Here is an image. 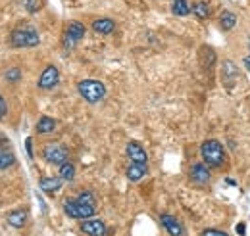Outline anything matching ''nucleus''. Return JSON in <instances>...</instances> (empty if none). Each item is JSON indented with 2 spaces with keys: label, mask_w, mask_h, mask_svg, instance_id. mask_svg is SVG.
Masks as SVG:
<instances>
[{
  "label": "nucleus",
  "mask_w": 250,
  "mask_h": 236,
  "mask_svg": "<svg viewBox=\"0 0 250 236\" xmlns=\"http://www.w3.org/2000/svg\"><path fill=\"white\" fill-rule=\"evenodd\" d=\"M81 231L85 233V235H89V236H104L106 235V225L102 223V221H83L81 223Z\"/></svg>",
  "instance_id": "11"
},
{
  "label": "nucleus",
  "mask_w": 250,
  "mask_h": 236,
  "mask_svg": "<svg viewBox=\"0 0 250 236\" xmlns=\"http://www.w3.org/2000/svg\"><path fill=\"white\" fill-rule=\"evenodd\" d=\"M127 156L131 157V161H137V163H146V159H148L145 148L139 142H129L127 144Z\"/></svg>",
  "instance_id": "12"
},
{
  "label": "nucleus",
  "mask_w": 250,
  "mask_h": 236,
  "mask_svg": "<svg viewBox=\"0 0 250 236\" xmlns=\"http://www.w3.org/2000/svg\"><path fill=\"white\" fill-rule=\"evenodd\" d=\"M85 25L79 23V21H69L67 27H65V33H63V46L65 48H73L83 37H85Z\"/></svg>",
  "instance_id": "6"
},
{
  "label": "nucleus",
  "mask_w": 250,
  "mask_h": 236,
  "mask_svg": "<svg viewBox=\"0 0 250 236\" xmlns=\"http://www.w3.org/2000/svg\"><path fill=\"white\" fill-rule=\"evenodd\" d=\"M114 29H116V23L110 18H100V20L93 21V31L98 35H110V33H114Z\"/></svg>",
  "instance_id": "13"
},
{
  "label": "nucleus",
  "mask_w": 250,
  "mask_h": 236,
  "mask_svg": "<svg viewBox=\"0 0 250 236\" xmlns=\"http://www.w3.org/2000/svg\"><path fill=\"white\" fill-rule=\"evenodd\" d=\"M54 129H56V121L52 118H48V116H42V118L39 119V123H37V133H41V135L52 133Z\"/></svg>",
  "instance_id": "18"
},
{
  "label": "nucleus",
  "mask_w": 250,
  "mask_h": 236,
  "mask_svg": "<svg viewBox=\"0 0 250 236\" xmlns=\"http://www.w3.org/2000/svg\"><path fill=\"white\" fill-rule=\"evenodd\" d=\"M200 156L208 167H219V165H223V159H225L223 146L218 140H204L200 146Z\"/></svg>",
  "instance_id": "1"
},
{
  "label": "nucleus",
  "mask_w": 250,
  "mask_h": 236,
  "mask_svg": "<svg viewBox=\"0 0 250 236\" xmlns=\"http://www.w3.org/2000/svg\"><path fill=\"white\" fill-rule=\"evenodd\" d=\"M25 6H27L29 12H37L42 6V0H25Z\"/></svg>",
  "instance_id": "25"
},
{
  "label": "nucleus",
  "mask_w": 250,
  "mask_h": 236,
  "mask_svg": "<svg viewBox=\"0 0 250 236\" xmlns=\"http://www.w3.org/2000/svg\"><path fill=\"white\" fill-rule=\"evenodd\" d=\"M77 90H79V94H81L87 102H91V104L100 102V100L106 96V87H104L100 81H93V79L79 81V83H77Z\"/></svg>",
  "instance_id": "2"
},
{
  "label": "nucleus",
  "mask_w": 250,
  "mask_h": 236,
  "mask_svg": "<svg viewBox=\"0 0 250 236\" xmlns=\"http://www.w3.org/2000/svg\"><path fill=\"white\" fill-rule=\"evenodd\" d=\"M235 23H237V16H235L233 12H229V10L221 12V18H219V27H221V29L231 31L235 27Z\"/></svg>",
  "instance_id": "17"
},
{
  "label": "nucleus",
  "mask_w": 250,
  "mask_h": 236,
  "mask_svg": "<svg viewBox=\"0 0 250 236\" xmlns=\"http://www.w3.org/2000/svg\"><path fill=\"white\" fill-rule=\"evenodd\" d=\"M42 157L48 161V163H54V165H62L67 161L69 157V150L63 146V144H58V142H50L42 148Z\"/></svg>",
  "instance_id": "4"
},
{
  "label": "nucleus",
  "mask_w": 250,
  "mask_h": 236,
  "mask_svg": "<svg viewBox=\"0 0 250 236\" xmlns=\"http://www.w3.org/2000/svg\"><path fill=\"white\" fill-rule=\"evenodd\" d=\"M145 175H146V163H137V161H133V163L127 167V178L133 180V182L141 180Z\"/></svg>",
  "instance_id": "16"
},
{
  "label": "nucleus",
  "mask_w": 250,
  "mask_h": 236,
  "mask_svg": "<svg viewBox=\"0 0 250 236\" xmlns=\"http://www.w3.org/2000/svg\"><path fill=\"white\" fill-rule=\"evenodd\" d=\"M160 223L164 225V229L169 233L171 236H181L183 235V227H181V223L173 217V215H167V213H164V215H160Z\"/></svg>",
  "instance_id": "10"
},
{
  "label": "nucleus",
  "mask_w": 250,
  "mask_h": 236,
  "mask_svg": "<svg viewBox=\"0 0 250 236\" xmlns=\"http://www.w3.org/2000/svg\"><path fill=\"white\" fill-rule=\"evenodd\" d=\"M225 182H227V184H229V186H237V184H235V180H233V178H227V180H225Z\"/></svg>",
  "instance_id": "31"
},
{
  "label": "nucleus",
  "mask_w": 250,
  "mask_h": 236,
  "mask_svg": "<svg viewBox=\"0 0 250 236\" xmlns=\"http://www.w3.org/2000/svg\"><path fill=\"white\" fill-rule=\"evenodd\" d=\"M58 81H60V71L54 65H48L39 77V87L41 89H54L58 85Z\"/></svg>",
  "instance_id": "8"
},
{
  "label": "nucleus",
  "mask_w": 250,
  "mask_h": 236,
  "mask_svg": "<svg viewBox=\"0 0 250 236\" xmlns=\"http://www.w3.org/2000/svg\"><path fill=\"white\" fill-rule=\"evenodd\" d=\"M245 67H247V69L250 71V54L247 56V58H245Z\"/></svg>",
  "instance_id": "30"
},
{
  "label": "nucleus",
  "mask_w": 250,
  "mask_h": 236,
  "mask_svg": "<svg viewBox=\"0 0 250 236\" xmlns=\"http://www.w3.org/2000/svg\"><path fill=\"white\" fill-rule=\"evenodd\" d=\"M10 42L16 48H35V46H39L41 37L31 27H27V29H14L12 35H10Z\"/></svg>",
  "instance_id": "3"
},
{
  "label": "nucleus",
  "mask_w": 250,
  "mask_h": 236,
  "mask_svg": "<svg viewBox=\"0 0 250 236\" xmlns=\"http://www.w3.org/2000/svg\"><path fill=\"white\" fill-rule=\"evenodd\" d=\"M77 202H81V204H94V194L91 190H83V192H79V196L75 198Z\"/></svg>",
  "instance_id": "23"
},
{
  "label": "nucleus",
  "mask_w": 250,
  "mask_h": 236,
  "mask_svg": "<svg viewBox=\"0 0 250 236\" xmlns=\"http://www.w3.org/2000/svg\"><path fill=\"white\" fill-rule=\"evenodd\" d=\"M6 221H8V225H12L16 229H21L27 223V209H16V211L8 213Z\"/></svg>",
  "instance_id": "14"
},
{
  "label": "nucleus",
  "mask_w": 250,
  "mask_h": 236,
  "mask_svg": "<svg viewBox=\"0 0 250 236\" xmlns=\"http://www.w3.org/2000/svg\"><path fill=\"white\" fill-rule=\"evenodd\" d=\"M202 236H229V235L223 233V231H218V229H204Z\"/></svg>",
  "instance_id": "26"
},
{
  "label": "nucleus",
  "mask_w": 250,
  "mask_h": 236,
  "mask_svg": "<svg viewBox=\"0 0 250 236\" xmlns=\"http://www.w3.org/2000/svg\"><path fill=\"white\" fill-rule=\"evenodd\" d=\"M25 146H27V156H29V157H33V140H31V138H27Z\"/></svg>",
  "instance_id": "29"
},
{
  "label": "nucleus",
  "mask_w": 250,
  "mask_h": 236,
  "mask_svg": "<svg viewBox=\"0 0 250 236\" xmlns=\"http://www.w3.org/2000/svg\"><path fill=\"white\" fill-rule=\"evenodd\" d=\"M190 6H188L187 0H173V4H171V12L175 14V16H188L190 14Z\"/></svg>",
  "instance_id": "19"
},
{
  "label": "nucleus",
  "mask_w": 250,
  "mask_h": 236,
  "mask_svg": "<svg viewBox=\"0 0 250 236\" xmlns=\"http://www.w3.org/2000/svg\"><path fill=\"white\" fill-rule=\"evenodd\" d=\"M192 12H194V16H196V18H200V20H206V18L210 16V6H208L204 0H198V2H194V6H192Z\"/></svg>",
  "instance_id": "20"
},
{
  "label": "nucleus",
  "mask_w": 250,
  "mask_h": 236,
  "mask_svg": "<svg viewBox=\"0 0 250 236\" xmlns=\"http://www.w3.org/2000/svg\"><path fill=\"white\" fill-rule=\"evenodd\" d=\"M63 211L71 219H89L94 215V206L91 204H81V202H63Z\"/></svg>",
  "instance_id": "5"
},
{
  "label": "nucleus",
  "mask_w": 250,
  "mask_h": 236,
  "mask_svg": "<svg viewBox=\"0 0 250 236\" xmlns=\"http://www.w3.org/2000/svg\"><path fill=\"white\" fill-rule=\"evenodd\" d=\"M6 112H8V106H6V100H4L2 94H0V119L6 116Z\"/></svg>",
  "instance_id": "27"
},
{
  "label": "nucleus",
  "mask_w": 250,
  "mask_h": 236,
  "mask_svg": "<svg viewBox=\"0 0 250 236\" xmlns=\"http://www.w3.org/2000/svg\"><path fill=\"white\" fill-rule=\"evenodd\" d=\"M221 75H223V85L227 89H233V85L239 79V67L231 59H225L223 65H221Z\"/></svg>",
  "instance_id": "9"
},
{
  "label": "nucleus",
  "mask_w": 250,
  "mask_h": 236,
  "mask_svg": "<svg viewBox=\"0 0 250 236\" xmlns=\"http://www.w3.org/2000/svg\"><path fill=\"white\" fill-rule=\"evenodd\" d=\"M6 79H8L10 83H16V81H20V79H21V69H18V67H12V69H8V71H6Z\"/></svg>",
  "instance_id": "24"
},
{
  "label": "nucleus",
  "mask_w": 250,
  "mask_h": 236,
  "mask_svg": "<svg viewBox=\"0 0 250 236\" xmlns=\"http://www.w3.org/2000/svg\"><path fill=\"white\" fill-rule=\"evenodd\" d=\"M188 177L190 180L196 184V186H206L208 182H210V167L206 165V163H194V165H190V173H188Z\"/></svg>",
  "instance_id": "7"
},
{
  "label": "nucleus",
  "mask_w": 250,
  "mask_h": 236,
  "mask_svg": "<svg viewBox=\"0 0 250 236\" xmlns=\"http://www.w3.org/2000/svg\"><path fill=\"white\" fill-rule=\"evenodd\" d=\"M237 235L247 236V225H245V223H239V225H237Z\"/></svg>",
  "instance_id": "28"
},
{
  "label": "nucleus",
  "mask_w": 250,
  "mask_h": 236,
  "mask_svg": "<svg viewBox=\"0 0 250 236\" xmlns=\"http://www.w3.org/2000/svg\"><path fill=\"white\" fill-rule=\"evenodd\" d=\"M14 161H16L14 154H12L10 150H6V148H0V169H8V167H12Z\"/></svg>",
  "instance_id": "21"
},
{
  "label": "nucleus",
  "mask_w": 250,
  "mask_h": 236,
  "mask_svg": "<svg viewBox=\"0 0 250 236\" xmlns=\"http://www.w3.org/2000/svg\"><path fill=\"white\" fill-rule=\"evenodd\" d=\"M39 186L41 190L48 192V194H54L62 188V178H56V177H42L39 180Z\"/></svg>",
  "instance_id": "15"
},
{
  "label": "nucleus",
  "mask_w": 250,
  "mask_h": 236,
  "mask_svg": "<svg viewBox=\"0 0 250 236\" xmlns=\"http://www.w3.org/2000/svg\"><path fill=\"white\" fill-rule=\"evenodd\" d=\"M75 177V167H73V163H69V161H65L60 165V178L62 180H73Z\"/></svg>",
  "instance_id": "22"
}]
</instances>
